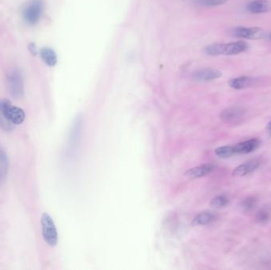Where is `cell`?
Instances as JSON below:
<instances>
[{"label": "cell", "mask_w": 271, "mask_h": 270, "mask_svg": "<svg viewBox=\"0 0 271 270\" xmlns=\"http://www.w3.org/2000/svg\"><path fill=\"white\" fill-rule=\"evenodd\" d=\"M228 202H229V199L227 196L220 195L213 198L210 202V205L214 208H222L226 206Z\"/></svg>", "instance_id": "ffe728a7"}, {"label": "cell", "mask_w": 271, "mask_h": 270, "mask_svg": "<svg viewBox=\"0 0 271 270\" xmlns=\"http://www.w3.org/2000/svg\"><path fill=\"white\" fill-rule=\"evenodd\" d=\"M258 200L255 197H248L243 200L241 203V208L244 212H251L256 207Z\"/></svg>", "instance_id": "d6986e66"}, {"label": "cell", "mask_w": 271, "mask_h": 270, "mask_svg": "<svg viewBox=\"0 0 271 270\" xmlns=\"http://www.w3.org/2000/svg\"><path fill=\"white\" fill-rule=\"evenodd\" d=\"M231 34L235 38L249 40L259 39L264 35L262 29L258 27H244V26H238L236 28L232 29Z\"/></svg>", "instance_id": "8992f818"}, {"label": "cell", "mask_w": 271, "mask_h": 270, "mask_svg": "<svg viewBox=\"0 0 271 270\" xmlns=\"http://www.w3.org/2000/svg\"><path fill=\"white\" fill-rule=\"evenodd\" d=\"M245 114H246V109L244 107L235 106V107H228L223 110L220 114V117H221V119L225 122L233 123L242 119L244 117Z\"/></svg>", "instance_id": "52a82bcc"}, {"label": "cell", "mask_w": 271, "mask_h": 270, "mask_svg": "<svg viewBox=\"0 0 271 270\" xmlns=\"http://www.w3.org/2000/svg\"><path fill=\"white\" fill-rule=\"evenodd\" d=\"M261 163L262 162L259 158H253L245 163L239 165L236 169H234L232 175L235 176V177H243V176L247 175L249 173L256 170L259 167Z\"/></svg>", "instance_id": "ba28073f"}, {"label": "cell", "mask_w": 271, "mask_h": 270, "mask_svg": "<svg viewBox=\"0 0 271 270\" xmlns=\"http://www.w3.org/2000/svg\"><path fill=\"white\" fill-rule=\"evenodd\" d=\"M43 12L42 0H33L23 12L24 20L30 26H34L39 22Z\"/></svg>", "instance_id": "5b68a950"}, {"label": "cell", "mask_w": 271, "mask_h": 270, "mask_svg": "<svg viewBox=\"0 0 271 270\" xmlns=\"http://www.w3.org/2000/svg\"><path fill=\"white\" fill-rule=\"evenodd\" d=\"M8 166H9V161H8L7 153L0 147V183H2L6 177L8 171Z\"/></svg>", "instance_id": "9a60e30c"}, {"label": "cell", "mask_w": 271, "mask_h": 270, "mask_svg": "<svg viewBox=\"0 0 271 270\" xmlns=\"http://www.w3.org/2000/svg\"><path fill=\"white\" fill-rule=\"evenodd\" d=\"M269 217H270V214H269V211L267 209H262L258 211V213H257L256 216H255V220H256L258 224H264L267 223L268 220H269Z\"/></svg>", "instance_id": "44dd1931"}, {"label": "cell", "mask_w": 271, "mask_h": 270, "mask_svg": "<svg viewBox=\"0 0 271 270\" xmlns=\"http://www.w3.org/2000/svg\"><path fill=\"white\" fill-rule=\"evenodd\" d=\"M267 38H268V39H269L271 41V33H269V34H268Z\"/></svg>", "instance_id": "cb8c5ba5"}, {"label": "cell", "mask_w": 271, "mask_h": 270, "mask_svg": "<svg viewBox=\"0 0 271 270\" xmlns=\"http://www.w3.org/2000/svg\"><path fill=\"white\" fill-rule=\"evenodd\" d=\"M215 154L220 158H227L235 155L233 146H223L217 147L215 150Z\"/></svg>", "instance_id": "e0dca14e"}, {"label": "cell", "mask_w": 271, "mask_h": 270, "mask_svg": "<svg viewBox=\"0 0 271 270\" xmlns=\"http://www.w3.org/2000/svg\"><path fill=\"white\" fill-rule=\"evenodd\" d=\"M41 224L44 240L49 246H56L58 243V233L54 221L48 213L41 216Z\"/></svg>", "instance_id": "3957f363"}, {"label": "cell", "mask_w": 271, "mask_h": 270, "mask_svg": "<svg viewBox=\"0 0 271 270\" xmlns=\"http://www.w3.org/2000/svg\"><path fill=\"white\" fill-rule=\"evenodd\" d=\"M260 146V140L258 139H251V140H245L240 142L239 144L234 145V151L235 155L236 154H249L253 152Z\"/></svg>", "instance_id": "7c38bea8"}, {"label": "cell", "mask_w": 271, "mask_h": 270, "mask_svg": "<svg viewBox=\"0 0 271 270\" xmlns=\"http://www.w3.org/2000/svg\"><path fill=\"white\" fill-rule=\"evenodd\" d=\"M26 119L23 109L15 107L8 99L0 100V127L4 131H12L15 125H21Z\"/></svg>", "instance_id": "6da1fadb"}, {"label": "cell", "mask_w": 271, "mask_h": 270, "mask_svg": "<svg viewBox=\"0 0 271 270\" xmlns=\"http://www.w3.org/2000/svg\"><path fill=\"white\" fill-rule=\"evenodd\" d=\"M222 75L221 71L214 68H202L193 73L192 77L195 80L199 82H208L214 80Z\"/></svg>", "instance_id": "9c48e42d"}, {"label": "cell", "mask_w": 271, "mask_h": 270, "mask_svg": "<svg viewBox=\"0 0 271 270\" xmlns=\"http://www.w3.org/2000/svg\"><path fill=\"white\" fill-rule=\"evenodd\" d=\"M8 85L10 93L15 99H20L24 95V82L23 75L18 70H13L8 75Z\"/></svg>", "instance_id": "277c9868"}, {"label": "cell", "mask_w": 271, "mask_h": 270, "mask_svg": "<svg viewBox=\"0 0 271 270\" xmlns=\"http://www.w3.org/2000/svg\"><path fill=\"white\" fill-rule=\"evenodd\" d=\"M247 48L248 45L244 41H237L226 44H212L206 47L205 52L210 56H232L240 54L247 50Z\"/></svg>", "instance_id": "7a4b0ae2"}, {"label": "cell", "mask_w": 271, "mask_h": 270, "mask_svg": "<svg viewBox=\"0 0 271 270\" xmlns=\"http://www.w3.org/2000/svg\"><path fill=\"white\" fill-rule=\"evenodd\" d=\"M228 0H195V4L204 8H213L226 4Z\"/></svg>", "instance_id": "ac0fdd59"}, {"label": "cell", "mask_w": 271, "mask_h": 270, "mask_svg": "<svg viewBox=\"0 0 271 270\" xmlns=\"http://www.w3.org/2000/svg\"><path fill=\"white\" fill-rule=\"evenodd\" d=\"M214 170V166L212 164H204L196 167L191 168L189 170H187L185 173L187 177H192V178H199V177H204L209 173H211Z\"/></svg>", "instance_id": "4fadbf2b"}, {"label": "cell", "mask_w": 271, "mask_h": 270, "mask_svg": "<svg viewBox=\"0 0 271 270\" xmlns=\"http://www.w3.org/2000/svg\"><path fill=\"white\" fill-rule=\"evenodd\" d=\"M266 130H267V132L271 135V121H269V123L266 125Z\"/></svg>", "instance_id": "603a6c76"}, {"label": "cell", "mask_w": 271, "mask_h": 270, "mask_svg": "<svg viewBox=\"0 0 271 270\" xmlns=\"http://www.w3.org/2000/svg\"><path fill=\"white\" fill-rule=\"evenodd\" d=\"M258 78L251 76H239L237 78H231L228 84L231 87L235 89H243L251 87L258 83Z\"/></svg>", "instance_id": "8fae6325"}, {"label": "cell", "mask_w": 271, "mask_h": 270, "mask_svg": "<svg viewBox=\"0 0 271 270\" xmlns=\"http://www.w3.org/2000/svg\"><path fill=\"white\" fill-rule=\"evenodd\" d=\"M28 49L29 51H30V53H31L33 56H35L36 55L38 54L37 47H36L35 43H34V42H31V43L29 44Z\"/></svg>", "instance_id": "7402d4cb"}, {"label": "cell", "mask_w": 271, "mask_h": 270, "mask_svg": "<svg viewBox=\"0 0 271 270\" xmlns=\"http://www.w3.org/2000/svg\"><path fill=\"white\" fill-rule=\"evenodd\" d=\"M214 220V216L212 213L205 212L197 215L196 217L193 220V224L195 226L206 225L211 223Z\"/></svg>", "instance_id": "2e32d148"}, {"label": "cell", "mask_w": 271, "mask_h": 270, "mask_svg": "<svg viewBox=\"0 0 271 270\" xmlns=\"http://www.w3.org/2000/svg\"><path fill=\"white\" fill-rule=\"evenodd\" d=\"M246 10L254 15L268 13L271 12V2L269 0H251L247 4Z\"/></svg>", "instance_id": "30bf717a"}, {"label": "cell", "mask_w": 271, "mask_h": 270, "mask_svg": "<svg viewBox=\"0 0 271 270\" xmlns=\"http://www.w3.org/2000/svg\"><path fill=\"white\" fill-rule=\"evenodd\" d=\"M40 55L47 65L53 67L57 63V56L53 49L50 48H42L40 51Z\"/></svg>", "instance_id": "5bb4252c"}]
</instances>
